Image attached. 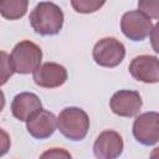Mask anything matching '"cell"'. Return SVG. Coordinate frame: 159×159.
Instances as JSON below:
<instances>
[{"instance_id":"6da1fadb","label":"cell","mask_w":159,"mask_h":159,"mask_svg":"<svg viewBox=\"0 0 159 159\" xmlns=\"http://www.w3.org/2000/svg\"><path fill=\"white\" fill-rule=\"evenodd\" d=\"M30 25L36 34L42 36L56 35L63 26V12L56 4L42 1L30 14Z\"/></svg>"},{"instance_id":"7a4b0ae2","label":"cell","mask_w":159,"mask_h":159,"mask_svg":"<svg viewBox=\"0 0 159 159\" xmlns=\"http://www.w3.org/2000/svg\"><path fill=\"white\" fill-rule=\"evenodd\" d=\"M60 132L71 140H82L89 129V118L87 113L77 107L65 108L57 118Z\"/></svg>"},{"instance_id":"3957f363","label":"cell","mask_w":159,"mask_h":159,"mask_svg":"<svg viewBox=\"0 0 159 159\" xmlns=\"http://www.w3.org/2000/svg\"><path fill=\"white\" fill-rule=\"evenodd\" d=\"M10 58L15 72L26 75L34 72L41 65L42 51L32 41L24 40L12 48Z\"/></svg>"},{"instance_id":"277c9868","label":"cell","mask_w":159,"mask_h":159,"mask_svg":"<svg viewBox=\"0 0 159 159\" xmlns=\"http://www.w3.org/2000/svg\"><path fill=\"white\" fill-rule=\"evenodd\" d=\"M93 60L102 67H116L124 60V45L114 37L101 39L93 47Z\"/></svg>"},{"instance_id":"5b68a950","label":"cell","mask_w":159,"mask_h":159,"mask_svg":"<svg viewBox=\"0 0 159 159\" xmlns=\"http://www.w3.org/2000/svg\"><path fill=\"white\" fill-rule=\"evenodd\" d=\"M120 29L125 37L132 41H143L153 29L150 17L139 10L128 11L122 16Z\"/></svg>"},{"instance_id":"8992f818","label":"cell","mask_w":159,"mask_h":159,"mask_svg":"<svg viewBox=\"0 0 159 159\" xmlns=\"http://www.w3.org/2000/svg\"><path fill=\"white\" fill-rule=\"evenodd\" d=\"M133 135L143 145H154L159 142V113L145 112L133 123Z\"/></svg>"},{"instance_id":"52a82bcc","label":"cell","mask_w":159,"mask_h":159,"mask_svg":"<svg viewBox=\"0 0 159 159\" xmlns=\"http://www.w3.org/2000/svg\"><path fill=\"white\" fill-rule=\"evenodd\" d=\"M143 101L140 94L137 91L129 89L116 92L109 101L112 112L119 117H135L139 113Z\"/></svg>"},{"instance_id":"ba28073f","label":"cell","mask_w":159,"mask_h":159,"mask_svg":"<svg viewBox=\"0 0 159 159\" xmlns=\"http://www.w3.org/2000/svg\"><path fill=\"white\" fill-rule=\"evenodd\" d=\"M129 73L137 81L144 83L159 82V58L152 55H140L132 60Z\"/></svg>"},{"instance_id":"9c48e42d","label":"cell","mask_w":159,"mask_h":159,"mask_svg":"<svg viewBox=\"0 0 159 159\" xmlns=\"http://www.w3.org/2000/svg\"><path fill=\"white\" fill-rule=\"evenodd\" d=\"M34 82L43 88H56L67 81V71L63 66L55 62L40 65L32 75Z\"/></svg>"},{"instance_id":"30bf717a","label":"cell","mask_w":159,"mask_h":159,"mask_svg":"<svg viewBox=\"0 0 159 159\" xmlns=\"http://www.w3.org/2000/svg\"><path fill=\"white\" fill-rule=\"evenodd\" d=\"M123 152V139L119 133L114 130L102 132L94 144L93 153L98 159H114Z\"/></svg>"},{"instance_id":"8fae6325","label":"cell","mask_w":159,"mask_h":159,"mask_svg":"<svg viewBox=\"0 0 159 159\" xmlns=\"http://www.w3.org/2000/svg\"><path fill=\"white\" fill-rule=\"evenodd\" d=\"M27 132L36 139H46L57 128V119L50 111L40 109L26 122Z\"/></svg>"},{"instance_id":"7c38bea8","label":"cell","mask_w":159,"mask_h":159,"mask_svg":"<svg viewBox=\"0 0 159 159\" xmlns=\"http://www.w3.org/2000/svg\"><path fill=\"white\" fill-rule=\"evenodd\" d=\"M40 109H42V103L40 98L31 92L19 93L11 102V113L21 122H27Z\"/></svg>"},{"instance_id":"4fadbf2b","label":"cell","mask_w":159,"mask_h":159,"mask_svg":"<svg viewBox=\"0 0 159 159\" xmlns=\"http://www.w3.org/2000/svg\"><path fill=\"white\" fill-rule=\"evenodd\" d=\"M29 6V0H0V14L7 20L22 17Z\"/></svg>"},{"instance_id":"5bb4252c","label":"cell","mask_w":159,"mask_h":159,"mask_svg":"<svg viewBox=\"0 0 159 159\" xmlns=\"http://www.w3.org/2000/svg\"><path fill=\"white\" fill-rule=\"evenodd\" d=\"M106 0H71L75 11L80 14H92L104 5Z\"/></svg>"},{"instance_id":"9a60e30c","label":"cell","mask_w":159,"mask_h":159,"mask_svg":"<svg viewBox=\"0 0 159 159\" xmlns=\"http://www.w3.org/2000/svg\"><path fill=\"white\" fill-rule=\"evenodd\" d=\"M138 10L152 19H159V0H138Z\"/></svg>"},{"instance_id":"2e32d148","label":"cell","mask_w":159,"mask_h":159,"mask_svg":"<svg viewBox=\"0 0 159 159\" xmlns=\"http://www.w3.org/2000/svg\"><path fill=\"white\" fill-rule=\"evenodd\" d=\"M1 66H2V70H1V84H5V82L15 72V70H14V66H12L10 56H7V53L4 52V51L1 52Z\"/></svg>"},{"instance_id":"e0dca14e","label":"cell","mask_w":159,"mask_h":159,"mask_svg":"<svg viewBox=\"0 0 159 159\" xmlns=\"http://www.w3.org/2000/svg\"><path fill=\"white\" fill-rule=\"evenodd\" d=\"M41 158H71V154L67 153L63 149H58V148H52L51 150L45 152Z\"/></svg>"},{"instance_id":"ac0fdd59","label":"cell","mask_w":159,"mask_h":159,"mask_svg":"<svg viewBox=\"0 0 159 159\" xmlns=\"http://www.w3.org/2000/svg\"><path fill=\"white\" fill-rule=\"evenodd\" d=\"M150 43L153 50L157 53H159V21L153 26L150 31Z\"/></svg>"},{"instance_id":"d6986e66","label":"cell","mask_w":159,"mask_h":159,"mask_svg":"<svg viewBox=\"0 0 159 159\" xmlns=\"http://www.w3.org/2000/svg\"><path fill=\"white\" fill-rule=\"evenodd\" d=\"M150 157L152 158H155V157H159V148H155L154 149V152L150 154Z\"/></svg>"}]
</instances>
